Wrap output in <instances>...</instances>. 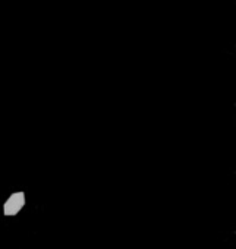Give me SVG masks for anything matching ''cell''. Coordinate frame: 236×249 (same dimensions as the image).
I'll list each match as a JSON object with an SVG mask.
<instances>
[{"mask_svg": "<svg viewBox=\"0 0 236 249\" xmlns=\"http://www.w3.org/2000/svg\"><path fill=\"white\" fill-rule=\"evenodd\" d=\"M25 205V194L24 192H15L12 194L5 205H3V214L6 217H12V215H17Z\"/></svg>", "mask_w": 236, "mask_h": 249, "instance_id": "obj_1", "label": "cell"}]
</instances>
